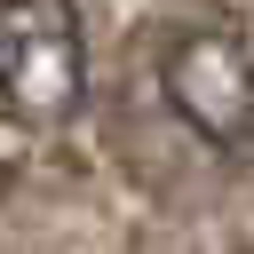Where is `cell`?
I'll return each mask as SVG.
<instances>
[{"mask_svg": "<svg viewBox=\"0 0 254 254\" xmlns=\"http://www.w3.org/2000/svg\"><path fill=\"white\" fill-rule=\"evenodd\" d=\"M87 95L79 0H0V103L24 127H64Z\"/></svg>", "mask_w": 254, "mask_h": 254, "instance_id": "cell-1", "label": "cell"}, {"mask_svg": "<svg viewBox=\"0 0 254 254\" xmlns=\"http://www.w3.org/2000/svg\"><path fill=\"white\" fill-rule=\"evenodd\" d=\"M159 87H167L175 119H183L198 143L238 151V143L254 135V56H246L238 32H222V24L183 32V40L167 48V64H159Z\"/></svg>", "mask_w": 254, "mask_h": 254, "instance_id": "cell-2", "label": "cell"}]
</instances>
